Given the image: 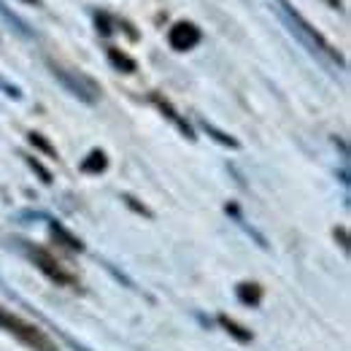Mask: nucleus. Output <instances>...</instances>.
<instances>
[{"instance_id":"f257e3e1","label":"nucleus","mask_w":351,"mask_h":351,"mask_svg":"<svg viewBox=\"0 0 351 351\" xmlns=\"http://www.w3.org/2000/svg\"><path fill=\"white\" fill-rule=\"evenodd\" d=\"M273 8L278 11V16L284 19V25L289 27V33L300 41V44L306 46L308 51L313 54V57H319L324 65H335L338 71H346V62H343V57H341V51L338 49H332V44L316 30V27H311L306 19H303V14L289 3V0H273Z\"/></svg>"},{"instance_id":"f03ea898","label":"nucleus","mask_w":351,"mask_h":351,"mask_svg":"<svg viewBox=\"0 0 351 351\" xmlns=\"http://www.w3.org/2000/svg\"><path fill=\"white\" fill-rule=\"evenodd\" d=\"M0 327H3L5 332H11L14 338H19V341H22L25 346H30V349H36V351H57V349H54V343L46 338L38 327H33V324L22 322L19 316H14V313H8V311H0Z\"/></svg>"},{"instance_id":"7ed1b4c3","label":"nucleus","mask_w":351,"mask_h":351,"mask_svg":"<svg viewBox=\"0 0 351 351\" xmlns=\"http://www.w3.org/2000/svg\"><path fill=\"white\" fill-rule=\"evenodd\" d=\"M49 68H51L54 79H60V82H62V87L68 89L71 95H76L79 100H84V103H95V100H97V87L89 82L87 76H79V73H68L65 68H57L54 62H49Z\"/></svg>"},{"instance_id":"20e7f679","label":"nucleus","mask_w":351,"mask_h":351,"mask_svg":"<svg viewBox=\"0 0 351 351\" xmlns=\"http://www.w3.org/2000/svg\"><path fill=\"white\" fill-rule=\"evenodd\" d=\"M200 38H203V33H200V27L192 25V22H176L173 27L168 30V44H171V49H176V51H189V49H195V46L200 44Z\"/></svg>"},{"instance_id":"39448f33","label":"nucleus","mask_w":351,"mask_h":351,"mask_svg":"<svg viewBox=\"0 0 351 351\" xmlns=\"http://www.w3.org/2000/svg\"><path fill=\"white\" fill-rule=\"evenodd\" d=\"M22 243V249H25V254L33 260V263L38 265L41 270H44L46 276L51 278V281H57V284H71V276H65L62 270H60V265L51 260V254H46L44 249H36V246H30L27 241H19Z\"/></svg>"},{"instance_id":"423d86ee","label":"nucleus","mask_w":351,"mask_h":351,"mask_svg":"<svg viewBox=\"0 0 351 351\" xmlns=\"http://www.w3.org/2000/svg\"><path fill=\"white\" fill-rule=\"evenodd\" d=\"M154 103L160 106V111H162V114H165V117H168V119H171L176 128H178V130H181L184 135H186V138H189V141H195V132H192V128H189V125H186V122H184V119L176 114L173 108H171V103H165L162 97H154Z\"/></svg>"},{"instance_id":"0eeeda50","label":"nucleus","mask_w":351,"mask_h":351,"mask_svg":"<svg viewBox=\"0 0 351 351\" xmlns=\"http://www.w3.org/2000/svg\"><path fill=\"white\" fill-rule=\"evenodd\" d=\"M108 62L117 68V71H122V73H132L135 71V60L128 57L122 49H117V46H108Z\"/></svg>"},{"instance_id":"6e6552de","label":"nucleus","mask_w":351,"mask_h":351,"mask_svg":"<svg viewBox=\"0 0 351 351\" xmlns=\"http://www.w3.org/2000/svg\"><path fill=\"white\" fill-rule=\"evenodd\" d=\"M106 165H108V160H106V154L100 152V149H95V152H89L87 157L82 160V171L84 173H103L106 171Z\"/></svg>"},{"instance_id":"1a4fd4ad","label":"nucleus","mask_w":351,"mask_h":351,"mask_svg":"<svg viewBox=\"0 0 351 351\" xmlns=\"http://www.w3.org/2000/svg\"><path fill=\"white\" fill-rule=\"evenodd\" d=\"M200 128H203V130L208 132V135H211L214 141H219L221 146H227V149H241V143H238V141H235L232 135H227V132H221L219 128H214L211 122H206V119H200Z\"/></svg>"},{"instance_id":"9d476101","label":"nucleus","mask_w":351,"mask_h":351,"mask_svg":"<svg viewBox=\"0 0 351 351\" xmlns=\"http://www.w3.org/2000/svg\"><path fill=\"white\" fill-rule=\"evenodd\" d=\"M0 14H3V16H5V22L11 25V30H16V33H19V36H25V38H30V36H33V33H30V27H27V22H25V19H19L16 14H11V11L5 8V3H3V0H0Z\"/></svg>"},{"instance_id":"9b49d317","label":"nucleus","mask_w":351,"mask_h":351,"mask_svg":"<svg viewBox=\"0 0 351 351\" xmlns=\"http://www.w3.org/2000/svg\"><path fill=\"white\" fill-rule=\"evenodd\" d=\"M51 232H54L57 238H62L68 249H76V252H82V249H84V243H82V241H79L76 235H71V232H68V230H65L62 224H57V221H51Z\"/></svg>"},{"instance_id":"f8f14e48","label":"nucleus","mask_w":351,"mask_h":351,"mask_svg":"<svg viewBox=\"0 0 351 351\" xmlns=\"http://www.w3.org/2000/svg\"><path fill=\"white\" fill-rule=\"evenodd\" d=\"M238 298L243 303H249V306H257L260 303V287L257 284H241L238 287Z\"/></svg>"},{"instance_id":"ddd939ff","label":"nucleus","mask_w":351,"mask_h":351,"mask_svg":"<svg viewBox=\"0 0 351 351\" xmlns=\"http://www.w3.org/2000/svg\"><path fill=\"white\" fill-rule=\"evenodd\" d=\"M27 141H30V143H33L36 149H41L44 154H49V157H57V152H54V146H51V143L46 141V138H44V135H41V132H30V135H27Z\"/></svg>"},{"instance_id":"4468645a","label":"nucleus","mask_w":351,"mask_h":351,"mask_svg":"<svg viewBox=\"0 0 351 351\" xmlns=\"http://www.w3.org/2000/svg\"><path fill=\"white\" fill-rule=\"evenodd\" d=\"M25 160H27V165H30L36 173L41 176V181H44V184H51V173L46 171V168L41 165V162H38V160H36V157H27V154H25Z\"/></svg>"},{"instance_id":"2eb2a0df","label":"nucleus","mask_w":351,"mask_h":351,"mask_svg":"<svg viewBox=\"0 0 351 351\" xmlns=\"http://www.w3.org/2000/svg\"><path fill=\"white\" fill-rule=\"evenodd\" d=\"M221 324H224V327H227V332H232L238 341H249V338H252L249 332H241V327H238V324H232L227 316H221Z\"/></svg>"},{"instance_id":"dca6fc26","label":"nucleus","mask_w":351,"mask_h":351,"mask_svg":"<svg viewBox=\"0 0 351 351\" xmlns=\"http://www.w3.org/2000/svg\"><path fill=\"white\" fill-rule=\"evenodd\" d=\"M122 200H125V203H128V206H130L132 211H138V214H143V217H149V219H152V217H154V214H152V211H149V208H146V206H141V203H135V197H130V195H125V197H122Z\"/></svg>"},{"instance_id":"f3484780","label":"nucleus","mask_w":351,"mask_h":351,"mask_svg":"<svg viewBox=\"0 0 351 351\" xmlns=\"http://www.w3.org/2000/svg\"><path fill=\"white\" fill-rule=\"evenodd\" d=\"M0 87L5 89V95H8V97H14V100H19V97H22V92H19L16 87H11L5 79H0Z\"/></svg>"},{"instance_id":"a211bd4d","label":"nucleus","mask_w":351,"mask_h":351,"mask_svg":"<svg viewBox=\"0 0 351 351\" xmlns=\"http://www.w3.org/2000/svg\"><path fill=\"white\" fill-rule=\"evenodd\" d=\"M97 30H100L103 36L111 33V27H108V16H106V14H97Z\"/></svg>"},{"instance_id":"6ab92c4d","label":"nucleus","mask_w":351,"mask_h":351,"mask_svg":"<svg viewBox=\"0 0 351 351\" xmlns=\"http://www.w3.org/2000/svg\"><path fill=\"white\" fill-rule=\"evenodd\" d=\"M327 5H330V8H338V11L343 8V3H341V0H327Z\"/></svg>"},{"instance_id":"aec40b11","label":"nucleus","mask_w":351,"mask_h":351,"mask_svg":"<svg viewBox=\"0 0 351 351\" xmlns=\"http://www.w3.org/2000/svg\"><path fill=\"white\" fill-rule=\"evenodd\" d=\"M27 3H33V5H38V0H27Z\"/></svg>"}]
</instances>
